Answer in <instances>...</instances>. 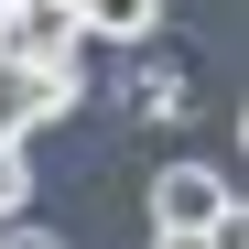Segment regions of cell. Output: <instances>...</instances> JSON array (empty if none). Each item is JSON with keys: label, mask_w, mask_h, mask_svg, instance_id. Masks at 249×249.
Returning <instances> with one entry per match:
<instances>
[{"label": "cell", "mask_w": 249, "mask_h": 249, "mask_svg": "<svg viewBox=\"0 0 249 249\" xmlns=\"http://www.w3.org/2000/svg\"><path fill=\"white\" fill-rule=\"evenodd\" d=\"M33 206V141H0V228Z\"/></svg>", "instance_id": "5"}, {"label": "cell", "mask_w": 249, "mask_h": 249, "mask_svg": "<svg viewBox=\"0 0 249 249\" xmlns=\"http://www.w3.org/2000/svg\"><path fill=\"white\" fill-rule=\"evenodd\" d=\"M119 108H141V119H184V65L152 54V44H130V87H119Z\"/></svg>", "instance_id": "3"}, {"label": "cell", "mask_w": 249, "mask_h": 249, "mask_svg": "<svg viewBox=\"0 0 249 249\" xmlns=\"http://www.w3.org/2000/svg\"><path fill=\"white\" fill-rule=\"evenodd\" d=\"M54 54H87L76 0H0V65H54Z\"/></svg>", "instance_id": "1"}, {"label": "cell", "mask_w": 249, "mask_h": 249, "mask_svg": "<svg viewBox=\"0 0 249 249\" xmlns=\"http://www.w3.org/2000/svg\"><path fill=\"white\" fill-rule=\"evenodd\" d=\"M152 249H217L206 228H152Z\"/></svg>", "instance_id": "7"}, {"label": "cell", "mask_w": 249, "mask_h": 249, "mask_svg": "<svg viewBox=\"0 0 249 249\" xmlns=\"http://www.w3.org/2000/svg\"><path fill=\"white\" fill-rule=\"evenodd\" d=\"M141 195H152V228H217L228 206H238V184L217 174V162H162Z\"/></svg>", "instance_id": "2"}, {"label": "cell", "mask_w": 249, "mask_h": 249, "mask_svg": "<svg viewBox=\"0 0 249 249\" xmlns=\"http://www.w3.org/2000/svg\"><path fill=\"white\" fill-rule=\"evenodd\" d=\"M76 33H87V44H152L162 0H76Z\"/></svg>", "instance_id": "4"}, {"label": "cell", "mask_w": 249, "mask_h": 249, "mask_svg": "<svg viewBox=\"0 0 249 249\" xmlns=\"http://www.w3.org/2000/svg\"><path fill=\"white\" fill-rule=\"evenodd\" d=\"M0 249H65V238H54V228H22V217H11V228H0Z\"/></svg>", "instance_id": "6"}]
</instances>
